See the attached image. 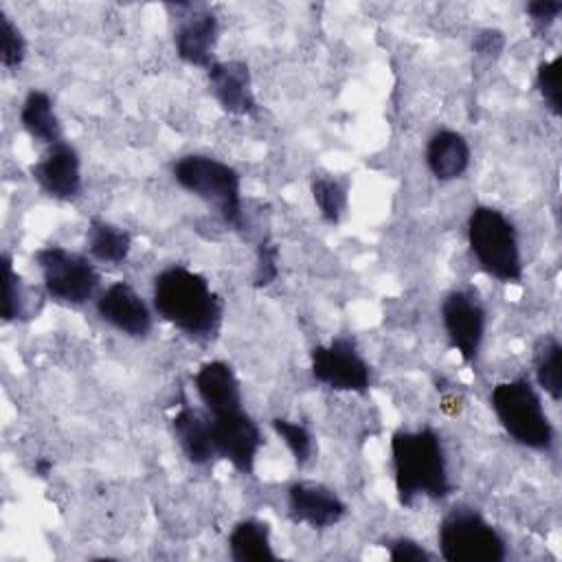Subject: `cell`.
<instances>
[{
    "label": "cell",
    "instance_id": "cell-18",
    "mask_svg": "<svg viewBox=\"0 0 562 562\" xmlns=\"http://www.w3.org/2000/svg\"><path fill=\"white\" fill-rule=\"evenodd\" d=\"M470 145L461 132L439 130L430 136L426 145V165L430 173L441 180H457L470 167Z\"/></svg>",
    "mask_w": 562,
    "mask_h": 562
},
{
    "label": "cell",
    "instance_id": "cell-22",
    "mask_svg": "<svg viewBox=\"0 0 562 562\" xmlns=\"http://www.w3.org/2000/svg\"><path fill=\"white\" fill-rule=\"evenodd\" d=\"M562 345L553 334H544L533 345V373L538 386L553 400L562 397V369H560Z\"/></svg>",
    "mask_w": 562,
    "mask_h": 562
},
{
    "label": "cell",
    "instance_id": "cell-3",
    "mask_svg": "<svg viewBox=\"0 0 562 562\" xmlns=\"http://www.w3.org/2000/svg\"><path fill=\"white\" fill-rule=\"evenodd\" d=\"M468 244L485 274L501 283H516L522 279L518 233L503 211L476 204L468 215Z\"/></svg>",
    "mask_w": 562,
    "mask_h": 562
},
{
    "label": "cell",
    "instance_id": "cell-32",
    "mask_svg": "<svg viewBox=\"0 0 562 562\" xmlns=\"http://www.w3.org/2000/svg\"><path fill=\"white\" fill-rule=\"evenodd\" d=\"M33 470H35V474H37L40 479H48L50 472H53V461L46 459V457H40V459H35Z\"/></svg>",
    "mask_w": 562,
    "mask_h": 562
},
{
    "label": "cell",
    "instance_id": "cell-12",
    "mask_svg": "<svg viewBox=\"0 0 562 562\" xmlns=\"http://www.w3.org/2000/svg\"><path fill=\"white\" fill-rule=\"evenodd\" d=\"M288 516L310 529H329L347 516V503L323 483L296 481L288 487Z\"/></svg>",
    "mask_w": 562,
    "mask_h": 562
},
{
    "label": "cell",
    "instance_id": "cell-13",
    "mask_svg": "<svg viewBox=\"0 0 562 562\" xmlns=\"http://www.w3.org/2000/svg\"><path fill=\"white\" fill-rule=\"evenodd\" d=\"M31 176L46 195L61 202L75 200L83 187L81 158L66 140L48 147L44 156L31 165Z\"/></svg>",
    "mask_w": 562,
    "mask_h": 562
},
{
    "label": "cell",
    "instance_id": "cell-6",
    "mask_svg": "<svg viewBox=\"0 0 562 562\" xmlns=\"http://www.w3.org/2000/svg\"><path fill=\"white\" fill-rule=\"evenodd\" d=\"M439 555L446 562H503L507 542L501 531L472 507H452L437 527Z\"/></svg>",
    "mask_w": 562,
    "mask_h": 562
},
{
    "label": "cell",
    "instance_id": "cell-17",
    "mask_svg": "<svg viewBox=\"0 0 562 562\" xmlns=\"http://www.w3.org/2000/svg\"><path fill=\"white\" fill-rule=\"evenodd\" d=\"M173 435L184 452V457L193 465H206L211 463L217 452L213 446V430H211V417L193 408L187 400L180 404L178 413L171 419Z\"/></svg>",
    "mask_w": 562,
    "mask_h": 562
},
{
    "label": "cell",
    "instance_id": "cell-15",
    "mask_svg": "<svg viewBox=\"0 0 562 562\" xmlns=\"http://www.w3.org/2000/svg\"><path fill=\"white\" fill-rule=\"evenodd\" d=\"M209 88L226 114L233 116H255L257 101L252 94L250 70L239 59L213 61L206 70Z\"/></svg>",
    "mask_w": 562,
    "mask_h": 562
},
{
    "label": "cell",
    "instance_id": "cell-31",
    "mask_svg": "<svg viewBox=\"0 0 562 562\" xmlns=\"http://www.w3.org/2000/svg\"><path fill=\"white\" fill-rule=\"evenodd\" d=\"M472 48L481 57H498L505 48V35L498 29H481L472 40Z\"/></svg>",
    "mask_w": 562,
    "mask_h": 562
},
{
    "label": "cell",
    "instance_id": "cell-9",
    "mask_svg": "<svg viewBox=\"0 0 562 562\" xmlns=\"http://www.w3.org/2000/svg\"><path fill=\"white\" fill-rule=\"evenodd\" d=\"M211 430L217 457L226 459L237 472L252 474L257 452L263 446V437L257 422L244 408H235L228 413L213 415Z\"/></svg>",
    "mask_w": 562,
    "mask_h": 562
},
{
    "label": "cell",
    "instance_id": "cell-30",
    "mask_svg": "<svg viewBox=\"0 0 562 562\" xmlns=\"http://www.w3.org/2000/svg\"><path fill=\"white\" fill-rule=\"evenodd\" d=\"M525 13L529 15V22L533 24L536 33H544L562 13V0H533L527 2Z\"/></svg>",
    "mask_w": 562,
    "mask_h": 562
},
{
    "label": "cell",
    "instance_id": "cell-28",
    "mask_svg": "<svg viewBox=\"0 0 562 562\" xmlns=\"http://www.w3.org/2000/svg\"><path fill=\"white\" fill-rule=\"evenodd\" d=\"M277 277H279V246L266 237L257 246V263H255L252 285L268 288Z\"/></svg>",
    "mask_w": 562,
    "mask_h": 562
},
{
    "label": "cell",
    "instance_id": "cell-19",
    "mask_svg": "<svg viewBox=\"0 0 562 562\" xmlns=\"http://www.w3.org/2000/svg\"><path fill=\"white\" fill-rule=\"evenodd\" d=\"M20 123L33 140L46 147H53L64 140L61 123L55 114L53 99L44 90H31L24 97L20 108Z\"/></svg>",
    "mask_w": 562,
    "mask_h": 562
},
{
    "label": "cell",
    "instance_id": "cell-26",
    "mask_svg": "<svg viewBox=\"0 0 562 562\" xmlns=\"http://www.w3.org/2000/svg\"><path fill=\"white\" fill-rule=\"evenodd\" d=\"M2 263H4V292H2V321L11 323L24 316V283L22 277L13 270L11 255L2 252Z\"/></svg>",
    "mask_w": 562,
    "mask_h": 562
},
{
    "label": "cell",
    "instance_id": "cell-8",
    "mask_svg": "<svg viewBox=\"0 0 562 562\" xmlns=\"http://www.w3.org/2000/svg\"><path fill=\"white\" fill-rule=\"evenodd\" d=\"M310 371L316 382L334 391L364 395L371 386V367L349 336H338L310 351Z\"/></svg>",
    "mask_w": 562,
    "mask_h": 562
},
{
    "label": "cell",
    "instance_id": "cell-20",
    "mask_svg": "<svg viewBox=\"0 0 562 562\" xmlns=\"http://www.w3.org/2000/svg\"><path fill=\"white\" fill-rule=\"evenodd\" d=\"M228 551L235 562H272L277 553L270 544V525L259 518L235 522L228 536Z\"/></svg>",
    "mask_w": 562,
    "mask_h": 562
},
{
    "label": "cell",
    "instance_id": "cell-21",
    "mask_svg": "<svg viewBox=\"0 0 562 562\" xmlns=\"http://www.w3.org/2000/svg\"><path fill=\"white\" fill-rule=\"evenodd\" d=\"M88 250L103 263H123L132 250V235L116 224L92 217L88 224Z\"/></svg>",
    "mask_w": 562,
    "mask_h": 562
},
{
    "label": "cell",
    "instance_id": "cell-2",
    "mask_svg": "<svg viewBox=\"0 0 562 562\" xmlns=\"http://www.w3.org/2000/svg\"><path fill=\"white\" fill-rule=\"evenodd\" d=\"M391 465L402 507H411L419 496L441 501L452 494L443 443L430 426L395 430L391 435Z\"/></svg>",
    "mask_w": 562,
    "mask_h": 562
},
{
    "label": "cell",
    "instance_id": "cell-27",
    "mask_svg": "<svg viewBox=\"0 0 562 562\" xmlns=\"http://www.w3.org/2000/svg\"><path fill=\"white\" fill-rule=\"evenodd\" d=\"M560 57L551 61H542L536 70V88L553 116L562 114V97H560Z\"/></svg>",
    "mask_w": 562,
    "mask_h": 562
},
{
    "label": "cell",
    "instance_id": "cell-7",
    "mask_svg": "<svg viewBox=\"0 0 562 562\" xmlns=\"http://www.w3.org/2000/svg\"><path fill=\"white\" fill-rule=\"evenodd\" d=\"M35 263L42 272L46 294L61 305L88 303L101 281L94 263L64 246L50 244L35 252Z\"/></svg>",
    "mask_w": 562,
    "mask_h": 562
},
{
    "label": "cell",
    "instance_id": "cell-16",
    "mask_svg": "<svg viewBox=\"0 0 562 562\" xmlns=\"http://www.w3.org/2000/svg\"><path fill=\"white\" fill-rule=\"evenodd\" d=\"M193 384H195L200 402L204 404V408L211 415L241 408L239 380L228 362H224V360L204 362L198 369Z\"/></svg>",
    "mask_w": 562,
    "mask_h": 562
},
{
    "label": "cell",
    "instance_id": "cell-4",
    "mask_svg": "<svg viewBox=\"0 0 562 562\" xmlns=\"http://www.w3.org/2000/svg\"><path fill=\"white\" fill-rule=\"evenodd\" d=\"M490 406L507 437L516 443L531 450H549L553 446V426L542 408L540 393L529 378L494 384L490 391Z\"/></svg>",
    "mask_w": 562,
    "mask_h": 562
},
{
    "label": "cell",
    "instance_id": "cell-29",
    "mask_svg": "<svg viewBox=\"0 0 562 562\" xmlns=\"http://www.w3.org/2000/svg\"><path fill=\"white\" fill-rule=\"evenodd\" d=\"M384 547L393 562H430L432 560V553L413 538H393Z\"/></svg>",
    "mask_w": 562,
    "mask_h": 562
},
{
    "label": "cell",
    "instance_id": "cell-11",
    "mask_svg": "<svg viewBox=\"0 0 562 562\" xmlns=\"http://www.w3.org/2000/svg\"><path fill=\"white\" fill-rule=\"evenodd\" d=\"M441 323L463 362H474L485 336V307L470 290H452L441 301Z\"/></svg>",
    "mask_w": 562,
    "mask_h": 562
},
{
    "label": "cell",
    "instance_id": "cell-23",
    "mask_svg": "<svg viewBox=\"0 0 562 562\" xmlns=\"http://www.w3.org/2000/svg\"><path fill=\"white\" fill-rule=\"evenodd\" d=\"M312 198L318 206L321 217L327 224H338L347 211V189L340 180L329 176H314L312 178Z\"/></svg>",
    "mask_w": 562,
    "mask_h": 562
},
{
    "label": "cell",
    "instance_id": "cell-25",
    "mask_svg": "<svg viewBox=\"0 0 562 562\" xmlns=\"http://www.w3.org/2000/svg\"><path fill=\"white\" fill-rule=\"evenodd\" d=\"M26 57V40L18 24L0 9V61L4 68L15 70Z\"/></svg>",
    "mask_w": 562,
    "mask_h": 562
},
{
    "label": "cell",
    "instance_id": "cell-10",
    "mask_svg": "<svg viewBox=\"0 0 562 562\" xmlns=\"http://www.w3.org/2000/svg\"><path fill=\"white\" fill-rule=\"evenodd\" d=\"M169 9H176L178 26L173 33L176 53L182 61L198 66V68H211L213 64V50L220 35V22L213 9L204 4H169Z\"/></svg>",
    "mask_w": 562,
    "mask_h": 562
},
{
    "label": "cell",
    "instance_id": "cell-5",
    "mask_svg": "<svg viewBox=\"0 0 562 562\" xmlns=\"http://www.w3.org/2000/svg\"><path fill=\"white\" fill-rule=\"evenodd\" d=\"M171 176L184 191L213 204L231 228H244L241 178L231 165L213 156L187 154L171 165Z\"/></svg>",
    "mask_w": 562,
    "mask_h": 562
},
{
    "label": "cell",
    "instance_id": "cell-1",
    "mask_svg": "<svg viewBox=\"0 0 562 562\" xmlns=\"http://www.w3.org/2000/svg\"><path fill=\"white\" fill-rule=\"evenodd\" d=\"M156 314L193 340H213L222 325L224 303L209 281L184 266H169L154 277Z\"/></svg>",
    "mask_w": 562,
    "mask_h": 562
},
{
    "label": "cell",
    "instance_id": "cell-14",
    "mask_svg": "<svg viewBox=\"0 0 562 562\" xmlns=\"http://www.w3.org/2000/svg\"><path fill=\"white\" fill-rule=\"evenodd\" d=\"M97 314L130 338H145L154 325L147 303L125 281H116L99 294Z\"/></svg>",
    "mask_w": 562,
    "mask_h": 562
},
{
    "label": "cell",
    "instance_id": "cell-24",
    "mask_svg": "<svg viewBox=\"0 0 562 562\" xmlns=\"http://www.w3.org/2000/svg\"><path fill=\"white\" fill-rule=\"evenodd\" d=\"M270 426L283 439V443L292 452L299 468L307 465L314 459V450H316L314 435L310 432V428L305 424L292 422V419H285V417H272Z\"/></svg>",
    "mask_w": 562,
    "mask_h": 562
}]
</instances>
